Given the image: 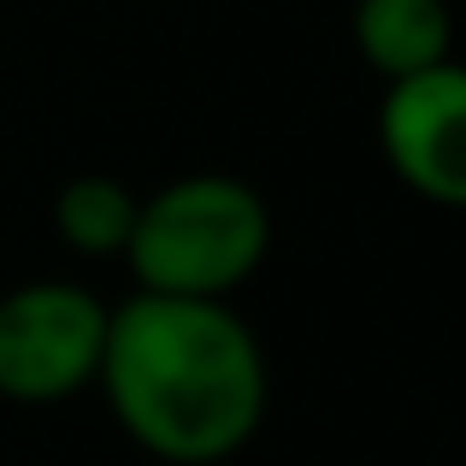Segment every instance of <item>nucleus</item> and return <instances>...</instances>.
<instances>
[{"label":"nucleus","instance_id":"obj_1","mask_svg":"<svg viewBox=\"0 0 466 466\" xmlns=\"http://www.w3.org/2000/svg\"><path fill=\"white\" fill-rule=\"evenodd\" d=\"M95 390L142 455L166 466H218L254 443L272 372L254 325L230 301L130 289L106 319Z\"/></svg>","mask_w":466,"mask_h":466},{"label":"nucleus","instance_id":"obj_2","mask_svg":"<svg viewBox=\"0 0 466 466\" xmlns=\"http://www.w3.org/2000/svg\"><path fill=\"white\" fill-rule=\"evenodd\" d=\"M272 254V207L248 177L183 171L142 195L125 254L137 289L183 301H230Z\"/></svg>","mask_w":466,"mask_h":466},{"label":"nucleus","instance_id":"obj_3","mask_svg":"<svg viewBox=\"0 0 466 466\" xmlns=\"http://www.w3.org/2000/svg\"><path fill=\"white\" fill-rule=\"evenodd\" d=\"M106 308L77 278H30L0 296V396L54 408L95 390L106 349Z\"/></svg>","mask_w":466,"mask_h":466},{"label":"nucleus","instance_id":"obj_4","mask_svg":"<svg viewBox=\"0 0 466 466\" xmlns=\"http://www.w3.org/2000/svg\"><path fill=\"white\" fill-rule=\"evenodd\" d=\"M378 154L390 177L425 207L466 213V59L384 83L378 101Z\"/></svg>","mask_w":466,"mask_h":466},{"label":"nucleus","instance_id":"obj_5","mask_svg":"<svg viewBox=\"0 0 466 466\" xmlns=\"http://www.w3.org/2000/svg\"><path fill=\"white\" fill-rule=\"evenodd\" d=\"M349 35L360 66L396 83L455 59V6L449 0H354Z\"/></svg>","mask_w":466,"mask_h":466},{"label":"nucleus","instance_id":"obj_6","mask_svg":"<svg viewBox=\"0 0 466 466\" xmlns=\"http://www.w3.org/2000/svg\"><path fill=\"white\" fill-rule=\"evenodd\" d=\"M137 207H142V189H130L125 177H113V171H77L54 195V230L83 260H118L130 230H137Z\"/></svg>","mask_w":466,"mask_h":466}]
</instances>
